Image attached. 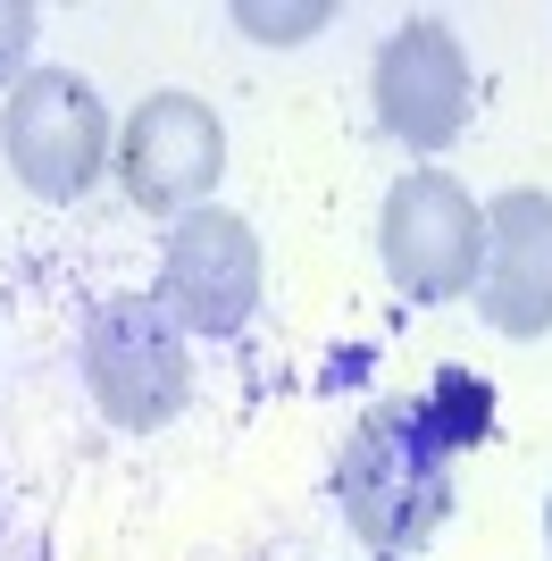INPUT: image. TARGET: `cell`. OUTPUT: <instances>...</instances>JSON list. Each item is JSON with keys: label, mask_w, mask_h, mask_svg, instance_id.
I'll return each instance as SVG.
<instances>
[{"label": "cell", "mask_w": 552, "mask_h": 561, "mask_svg": "<svg viewBox=\"0 0 552 561\" xmlns=\"http://www.w3.org/2000/svg\"><path fill=\"white\" fill-rule=\"evenodd\" d=\"M452 436L436 427L427 394H393L377 402L360 427L335 453V503H344V528L368 553H418L452 519Z\"/></svg>", "instance_id": "obj_1"}, {"label": "cell", "mask_w": 552, "mask_h": 561, "mask_svg": "<svg viewBox=\"0 0 552 561\" xmlns=\"http://www.w3.org/2000/svg\"><path fill=\"white\" fill-rule=\"evenodd\" d=\"M84 386L126 436H151L193 402V352L160 294H101L84 310Z\"/></svg>", "instance_id": "obj_2"}, {"label": "cell", "mask_w": 552, "mask_h": 561, "mask_svg": "<svg viewBox=\"0 0 552 561\" xmlns=\"http://www.w3.org/2000/svg\"><path fill=\"white\" fill-rule=\"evenodd\" d=\"M0 160L43 202H84L110 168V110L76 68H34L0 101Z\"/></svg>", "instance_id": "obj_3"}, {"label": "cell", "mask_w": 552, "mask_h": 561, "mask_svg": "<svg viewBox=\"0 0 552 561\" xmlns=\"http://www.w3.org/2000/svg\"><path fill=\"white\" fill-rule=\"evenodd\" d=\"M377 260H386L402 302H460V294H478V268H485V210L460 193V176L411 168L386 193Z\"/></svg>", "instance_id": "obj_4"}, {"label": "cell", "mask_w": 552, "mask_h": 561, "mask_svg": "<svg viewBox=\"0 0 552 561\" xmlns=\"http://www.w3.org/2000/svg\"><path fill=\"white\" fill-rule=\"evenodd\" d=\"M160 310L176 319L184 335H243L260 310V234L243 210H218V202H202V210H184L176 227H168V252H160Z\"/></svg>", "instance_id": "obj_5"}, {"label": "cell", "mask_w": 552, "mask_h": 561, "mask_svg": "<svg viewBox=\"0 0 552 561\" xmlns=\"http://www.w3.org/2000/svg\"><path fill=\"white\" fill-rule=\"evenodd\" d=\"M218 176H227V126L202 93H151L117 126V185L135 210L184 218L209 202Z\"/></svg>", "instance_id": "obj_6"}, {"label": "cell", "mask_w": 552, "mask_h": 561, "mask_svg": "<svg viewBox=\"0 0 552 561\" xmlns=\"http://www.w3.org/2000/svg\"><path fill=\"white\" fill-rule=\"evenodd\" d=\"M368 101L402 151H452L469 126V50L444 18H402L368 68Z\"/></svg>", "instance_id": "obj_7"}, {"label": "cell", "mask_w": 552, "mask_h": 561, "mask_svg": "<svg viewBox=\"0 0 552 561\" xmlns=\"http://www.w3.org/2000/svg\"><path fill=\"white\" fill-rule=\"evenodd\" d=\"M478 319L510 344L552 335V193L519 185L485 210V268H478Z\"/></svg>", "instance_id": "obj_8"}, {"label": "cell", "mask_w": 552, "mask_h": 561, "mask_svg": "<svg viewBox=\"0 0 552 561\" xmlns=\"http://www.w3.org/2000/svg\"><path fill=\"white\" fill-rule=\"evenodd\" d=\"M234 25L260 43H310L319 25H335V0H301V9H268V0H234Z\"/></svg>", "instance_id": "obj_9"}, {"label": "cell", "mask_w": 552, "mask_h": 561, "mask_svg": "<svg viewBox=\"0 0 552 561\" xmlns=\"http://www.w3.org/2000/svg\"><path fill=\"white\" fill-rule=\"evenodd\" d=\"M34 25H43V18H34L25 0H0V84H25V76H34V68H25V50H34Z\"/></svg>", "instance_id": "obj_10"}, {"label": "cell", "mask_w": 552, "mask_h": 561, "mask_svg": "<svg viewBox=\"0 0 552 561\" xmlns=\"http://www.w3.org/2000/svg\"><path fill=\"white\" fill-rule=\"evenodd\" d=\"M544 545H552V494H544Z\"/></svg>", "instance_id": "obj_11"}]
</instances>
